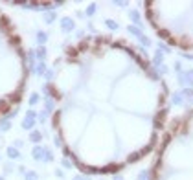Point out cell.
Masks as SVG:
<instances>
[{
	"mask_svg": "<svg viewBox=\"0 0 193 180\" xmlns=\"http://www.w3.org/2000/svg\"><path fill=\"white\" fill-rule=\"evenodd\" d=\"M48 90L59 142L88 173L118 171L147 154L166 118V83L138 50L110 37L68 46Z\"/></svg>",
	"mask_w": 193,
	"mask_h": 180,
	"instance_id": "6da1fadb",
	"label": "cell"
},
{
	"mask_svg": "<svg viewBox=\"0 0 193 180\" xmlns=\"http://www.w3.org/2000/svg\"><path fill=\"white\" fill-rule=\"evenodd\" d=\"M151 180H193V108L175 118L164 132Z\"/></svg>",
	"mask_w": 193,
	"mask_h": 180,
	"instance_id": "7a4b0ae2",
	"label": "cell"
},
{
	"mask_svg": "<svg viewBox=\"0 0 193 180\" xmlns=\"http://www.w3.org/2000/svg\"><path fill=\"white\" fill-rule=\"evenodd\" d=\"M145 15L164 41L193 52V2L151 0L145 2Z\"/></svg>",
	"mask_w": 193,
	"mask_h": 180,
	"instance_id": "277c9868",
	"label": "cell"
},
{
	"mask_svg": "<svg viewBox=\"0 0 193 180\" xmlns=\"http://www.w3.org/2000/svg\"><path fill=\"white\" fill-rule=\"evenodd\" d=\"M28 66L18 31L0 11V118L22 99Z\"/></svg>",
	"mask_w": 193,
	"mask_h": 180,
	"instance_id": "3957f363",
	"label": "cell"
}]
</instances>
